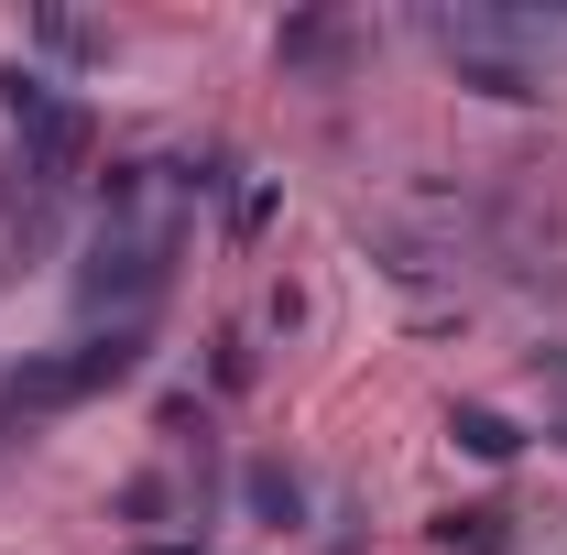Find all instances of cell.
<instances>
[{"instance_id":"52a82bcc","label":"cell","mask_w":567,"mask_h":555,"mask_svg":"<svg viewBox=\"0 0 567 555\" xmlns=\"http://www.w3.org/2000/svg\"><path fill=\"white\" fill-rule=\"evenodd\" d=\"M284 55H295V66H328V55H339V22H328V11L284 22Z\"/></svg>"},{"instance_id":"7a4b0ae2","label":"cell","mask_w":567,"mask_h":555,"mask_svg":"<svg viewBox=\"0 0 567 555\" xmlns=\"http://www.w3.org/2000/svg\"><path fill=\"white\" fill-rule=\"evenodd\" d=\"M164 251H175V218H142V229H99L87 240V273H76V305H142L164 283Z\"/></svg>"},{"instance_id":"3957f363","label":"cell","mask_w":567,"mask_h":555,"mask_svg":"<svg viewBox=\"0 0 567 555\" xmlns=\"http://www.w3.org/2000/svg\"><path fill=\"white\" fill-rule=\"evenodd\" d=\"M425 33L458 55V76H470L481 98H535V66L513 55V44H524V22H492V11H436Z\"/></svg>"},{"instance_id":"277c9868","label":"cell","mask_w":567,"mask_h":555,"mask_svg":"<svg viewBox=\"0 0 567 555\" xmlns=\"http://www.w3.org/2000/svg\"><path fill=\"white\" fill-rule=\"evenodd\" d=\"M251 523H274V534H295V523H306V480H295V469H284V458H251Z\"/></svg>"},{"instance_id":"5b68a950","label":"cell","mask_w":567,"mask_h":555,"mask_svg":"<svg viewBox=\"0 0 567 555\" xmlns=\"http://www.w3.org/2000/svg\"><path fill=\"white\" fill-rule=\"evenodd\" d=\"M436 545H447V555H513V512H492V501L436 512Z\"/></svg>"},{"instance_id":"6da1fadb","label":"cell","mask_w":567,"mask_h":555,"mask_svg":"<svg viewBox=\"0 0 567 555\" xmlns=\"http://www.w3.org/2000/svg\"><path fill=\"white\" fill-rule=\"evenodd\" d=\"M142 370V327H110V338L66 348V359H33L22 381H11V415H55V404H87V392H110V381H132Z\"/></svg>"},{"instance_id":"8992f818","label":"cell","mask_w":567,"mask_h":555,"mask_svg":"<svg viewBox=\"0 0 567 555\" xmlns=\"http://www.w3.org/2000/svg\"><path fill=\"white\" fill-rule=\"evenodd\" d=\"M447 436H458L470 458H492V469H502V458H513V447H524V436H513V425H502L492 404H458V415H447Z\"/></svg>"}]
</instances>
